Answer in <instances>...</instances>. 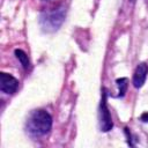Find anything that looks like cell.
Wrapping results in <instances>:
<instances>
[{
  "mask_svg": "<svg viewBox=\"0 0 148 148\" xmlns=\"http://www.w3.org/2000/svg\"><path fill=\"white\" fill-rule=\"evenodd\" d=\"M52 127V117L45 110H34L27 121V131L32 136L47 134Z\"/></svg>",
  "mask_w": 148,
  "mask_h": 148,
  "instance_id": "1",
  "label": "cell"
},
{
  "mask_svg": "<svg viewBox=\"0 0 148 148\" xmlns=\"http://www.w3.org/2000/svg\"><path fill=\"white\" fill-rule=\"evenodd\" d=\"M64 20H65L64 8H53L51 10L42 13L39 22L44 31H54L61 25Z\"/></svg>",
  "mask_w": 148,
  "mask_h": 148,
  "instance_id": "2",
  "label": "cell"
},
{
  "mask_svg": "<svg viewBox=\"0 0 148 148\" xmlns=\"http://www.w3.org/2000/svg\"><path fill=\"white\" fill-rule=\"evenodd\" d=\"M99 124H101V131H103V132L110 131L112 128V126H113L110 111H109V109L106 106L105 89H103V97H102L101 105H99Z\"/></svg>",
  "mask_w": 148,
  "mask_h": 148,
  "instance_id": "3",
  "label": "cell"
},
{
  "mask_svg": "<svg viewBox=\"0 0 148 148\" xmlns=\"http://www.w3.org/2000/svg\"><path fill=\"white\" fill-rule=\"evenodd\" d=\"M18 88V81L10 74L0 73V89L5 94H14Z\"/></svg>",
  "mask_w": 148,
  "mask_h": 148,
  "instance_id": "4",
  "label": "cell"
},
{
  "mask_svg": "<svg viewBox=\"0 0 148 148\" xmlns=\"http://www.w3.org/2000/svg\"><path fill=\"white\" fill-rule=\"evenodd\" d=\"M147 74H148V65L146 62L139 64L133 74V86L135 88H141L146 81Z\"/></svg>",
  "mask_w": 148,
  "mask_h": 148,
  "instance_id": "5",
  "label": "cell"
},
{
  "mask_svg": "<svg viewBox=\"0 0 148 148\" xmlns=\"http://www.w3.org/2000/svg\"><path fill=\"white\" fill-rule=\"evenodd\" d=\"M15 56L20 60V62H21V65L23 66L24 69H28L30 67L29 58H28V56H27V53L24 51H22V50H15Z\"/></svg>",
  "mask_w": 148,
  "mask_h": 148,
  "instance_id": "6",
  "label": "cell"
},
{
  "mask_svg": "<svg viewBox=\"0 0 148 148\" xmlns=\"http://www.w3.org/2000/svg\"><path fill=\"white\" fill-rule=\"evenodd\" d=\"M116 82H117V86H118V89H119V94H118L117 97H124V95L127 90V79L126 77H120Z\"/></svg>",
  "mask_w": 148,
  "mask_h": 148,
  "instance_id": "7",
  "label": "cell"
},
{
  "mask_svg": "<svg viewBox=\"0 0 148 148\" xmlns=\"http://www.w3.org/2000/svg\"><path fill=\"white\" fill-rule=\"evenodd\" d=\"M141 120L145 121V123L148 121V112H146V113H143V114L141 116Z\"/></svg>",
  "mask_w": 148,
  "mask_h": 148,
  "instance_id": "8",
  "label": "cell"
},
{
  "mask_svg": "<svg viewBox=\"0 0 148 148\" xmlns=\"http://www.w3.org/2000/svg\"><path fill=\"white\" fill-rule=\"evenodd\" d=\"M43 1H45V0H43Z\"/></svg>",
  "mask_w": 148,
  "mask_h": 148,
  "instance_id": "9",
  "label": "cell"
}]
</instances>
